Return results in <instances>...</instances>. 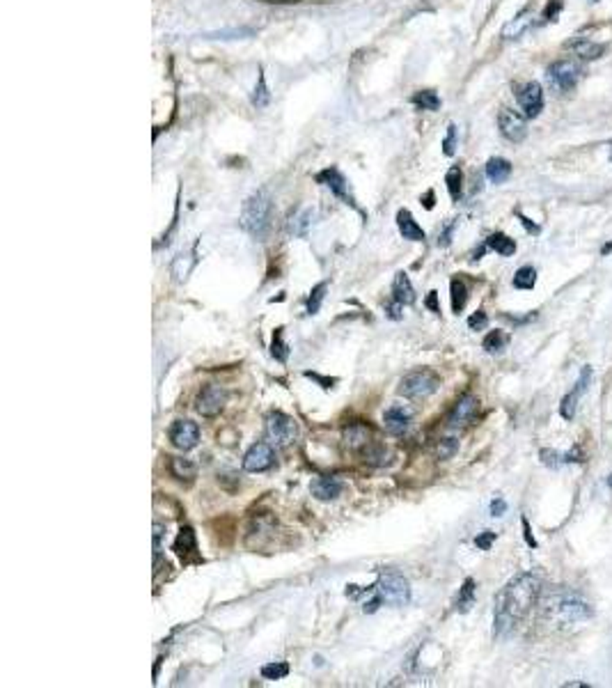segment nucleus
<instances>
[{
  "label": "nucleus",
  "mask_w": 612,
  "mask_h": 688,
  "mask_svg": "<svg viewBox=\"0 0 612 688\" xmlns=\"http://www.w3.org/2000/svg\"><path fill=\"white\" fill-rule=\"evenodd\" d=\"M227 401V392L225 388H220L218 383H209L200 390V395L195 399V411L202 415V418H216L222 406Z\"/></svg>",
  "instance_id": "obj_7"
},
{
  "label": "nucleus",
  "mask_w": 612,
  "mask_h": 688,
  "mask_svg": "<svg viewBox=\"0 0 612 688\" xmlns=\"http://www.w3.org/2000/svg\"><path fill=\"white\" fill-rule=\"evenodd\" d=\"M472 606H475V580L472 578H466V583L459 590V597H457V611L459 613H468Z\"/></svg>",
  "instance_id": "obj_26"
},
{
  "label": "nucleus",
  "mask_w": 612,
  "mask_h": 688,
  "mask_svg": "<svg viewBox=\"0 0 612 688\" xmlns=\"http://www.w3.org/2000/svg\"><path fill=\"white\" fill-rule=\"evenodd\" d=\"M542 461H544L546 466H551V468H555V466H560L562 461H564V457L557 455L555 450H548V448H546V450H542Z\"/></svg>",
  "instance_id": "obj_42"
},
{
  "label": "nucleus",
  "mask_w": 612,
  "mask_h": 688,
  "mask_svg": "<svg viewBox=\"0 0 612 688\" xmlns=\"http://www.w3.org/2000/svg\"><path fill=\"white\" fill-rule=\"evenodd\" d=\"M486 246L491 248V250H495V253L502 255V257H509V255H514V253H516V243H514V239H509L507 234H500V232L488 236Z\"/></svg>",
  "instance_id": "obj_25"
},
{
  "label": "nucleus",
  "mask_w": 612,
  "mask_h": 688,
  "mask_svg": "<svg viewBox=\"0 0 612 688\" xmlns=\"http://www.w3.org/2000/svg\"><path fill=\"white\" fill-rule=\"evenodd\" d=\"M580 78V64L575 60H557L548 67V81L560 92H568L575 88Z\"/></svg>",
  "instance_id": "obj_8"
},
{
  "label": "nucleus",
  "mask_w": 612,
  "mask_h": 688,
  "mask_svg": "<svg viewBox=\"0 0 612 688\" xmlns=\"http://www.w3.org/2000/svg\"><path fill=\"white\" fill-rule=\"evenodd\" d=\"M568 46H573V51L580 57H585V60H594V57H599L603 53L601 44H594V41H587V39H580V41H575V44L571 41Z\"/></svg>",
  "instance_id": "obj_30"
},
{
  "label": "nucleus",
  "mask_w": 612,
  "mask_h": 688,
  "mask_svg": "<svg viewBox=\"0 0 612 688\" xmlns=\"http://www.w3.org/2000/svg\"><path fill=\"white\" fill-rule=\"evenodd\" d=\"M427 307L431 312H441V307H438V292H429V296H427Z\"/></svg>",
  "instance_id": "obj_49"
},
{
  "label": "nucleus",
  "mask_w": 612,
  "mask_h": 688,
  "mask_svg": "<svg viewBox=\"0 0 612 688\" xmlns=\"http://www.w3.org/2000/svg\"><path fill=\"white\" fill-rule=\"evenodd\" d=\"M507 342H509V335L507 333H502V331H491L484 338V349L488 351V354H498V351H502L507 347Z\"/></svg>",
  "instance_id": "obj_32"
},
{
  "label": "nucleus",
  "mask_w": 612,
  "mask_h": 688,
  "mask_svg": "<svg viewBox=\"0 0 612 688\" xmlns=\"http://www.w3.org/2000/svg\"><path fill=\"white\" fill-rule=\"evenodd\" d=\"M441 388V376L431 370H413L399 381V395L406 399H427Z\"/></svg>",
  "instance_id": "obj_4"
},
{
  "label": "nucleus",
  "mask_w": 612,
  "mask_h": 688,
  "mask_svg": "<svg viewBox=\"0 0 612 688\" xmlns=\"http://www.w3.org/2000/svg\"><path fill=\"white\" fill-rule=\"evenodd\" d=\"M516 99H518V106H521L528 117H537V115L544 111V92L539 83L521 85V88L516 90Z\"/></svg>",
  "instance_id": "obj_11"
},
{
  "label": "nucleus",
  "mask_w": 612,
  "mask_h": 688,
  "mask_svg": "<svg viewBox=\"0 0 612 688\" xmlns=\"http://www.w3.org/2000/svg\"><path fill=\"white\" fill-rule=\"evenodd\" d=\"M413 104L422 111H438L441 108V99L436 97V92L431 90H422L413 95Z\"/></svg>",
  "instance_id": "obj_29"
},
{
  "label": "nucleus",
  "mask_w": 612,
  "mask_h": 688,
  "mask_svg": "<svg viewBox=\"0 0 612 688\" xmlns=\"http://www.w3.org/2000/svg\"><path fill=\"white\" fill-rule=\"evenodd\" d=\"M319 182L326 184L328 189L335 193V195H340V198H344V200H349V186H347V182H344V177H342L337 170H326V172H321V175H319Z\"/></svg>",
  "instance_id": "obj_23"
},
{
  "label": "nucleus",
  "mask_w": 612,
  "mask_h": 688,
  "mask_svg": "<svg viewBox=\"0 0 612 688\" xmlns=\"http://www.w3.org/2000/svg\"><path fill=\"white\" fill-rule=\"evenodd\" d=\"M401 307H404V305L397 303V300H392V303L385 307L388 317H390V319H401Z\"/></svg>",
  "instance_id": "obj_47"
},
{
  "label": "nucleus",
  "mask_w": 612,
  "mask_h": 688,
  "mask_svg": "<svg viewBox=\"0 0 612 688\" xmlns=\"http://www.w3.org/2000/svg\"><path fill=\"white\" fill-rule=\"evenodd\" d=\"M450 292H452V310L457 314L463 312V307L468 303V287L461 283L459 278H455V280L450 283Z\"/></svg>",
  "instance_id": "obj_27"
},
{
  "label": "nucleus",
  "mask_w": 612,
  "mask_h": 688,
  "mask_svg": "<svg viewBox=\"0 0 612 688\" xmlns=\"http://www.w3.org/2000/svg\"><path fill=\"white\" fill-rule=\"evenodd\" d=\"M457 450H459V441L450 436V439H443L441 446H438V457H441V459H450V457L457 455Z\"/></svg>",
  "instance_id": "obj_39"
},
{
  "label": "nucleus",
  "mask_w": 612,
  "mask_h": 688,
  "mask_svg": "<svg viewBox=\"0 0 612 688\" xmlns=\"http://www.w3.org/2000/svg\"><path fill=\"white\" fill-rule=\"evenodd\" d=\"M539 597V578L535 573H518L502 587L495 599V636L505 638L525 615L532 611Z\"/></svg>",
  "instance_id": "obj_1"
},
{
  "label": "nucleus",
  "mask_w": 612,
  "mask_h": 688,
  "mask_svg": "<svg viewBox=\"0 0 612 688\" xmlns=\"http://www.w3.org/2000/svg\"><path fill=\"white\" fill-rule=\"evenodd\" d=\"M486 324H488V317L484 310H477L475 314H470V319H468V326H470L472 331H481Z\"/></svg>",
  "instance_id": "obj_41"
},
{
  "label": "nucleus",
  "mask_w": 612,
  "mask_h": 688,
  "mask_svg": "<svg viewBox=\"0 0 612 688\" xmlns=\"http://www.w3.org/2000/svg\"><path fill=\"white\" fill-rule=\"evenodd\" d=\"M582 395H578V392H568V395L562 399V406H560V413H562V418L564 420H573V415L575 411H578V399Z\"/></svg>",
  "instance_id": "obj_35"
},
{
  "label": "nucleus",
  "mask_w": 612,
  "mask_h": 688,
  "mask_svg": "<svg viewBox=\"0 0 612 688\" xmlns=\"http://www.w3.org/2000/svg\"><path fill=\"white\" fill-rule=\"evenodd\" d=\"M269 88H266V81H264V76H259V81H257V88H255V95H253V106H257V108H264L266 104H269Z\"/></svg>",
  "instance_id": "obj_38"
},
{
  "label": "nucleus",
  "mask_w": 612,
  "mask_h": 688,
  "mask_svg": "<svg viewBox=\"0 0 612 688\" xmlns=\"http://www.w3.org/2000/svg\"><path fill=\"white\" fill-rule=\"evenodd\" d=\"M410 420H413V413H410L406 406H390L383 413V425L392 436L406 434L410 427Z\"/></svg>",
  "instance_id": "obj_15"
},
{
  "label": "nucleus",
  "mask_w": 612,
  "mask_h": 688,
  "mask_svg": "<svg viewBox=\"0 0 612 688\" xmlns=\"http://www.w3.org/2000/svg\"><path fill=\"white\" fill-rule=\"evenodd\" d=\"M477 411H479V399L475 395H463L455 404V408H452L448 425L450 427H463V425H468V422L475 420Z\"/></svg>",
  "instance_id": "obj_13"
},
{
  "label": "nucleus",
  "mask_w": 612,
  "mask_h": 688,
  "mask_svg": "<svg viewBox=\"0 0 612 688\" xmlns=\"http://www.w3.org/2000/svg\"><path fill=\"white\" fill-rule=\"evenodd\" d=\"M564 461H578V464H580V461H585V459H582V450H580V448H573L571 452H566V455H564Z\"/></svg>",
  "instance_id": "obj_50"
},
{
  "label": "nucleus",
  "mask_w": 612,
  "mask_h": 688,
  "mask_svg": "<svg viewBox=\"0 0 612 688\" xmlns=\"http://www.w3.org/2000/svg\"><path fill=\"white\" fill-rule=\"evenodd\" d=\"M560 7H562V0H551V5H548V10H546L544 17H546V19H553V14H555V17H557Z\"/></svg>",
  "instance_id": "obj_51"
},
{
  "label": "nucleus",
  "mask_w": 612,
  "mask_h": 688,
  "mask_svg": "<svg viewBox=\"0 0 612 688\" xmlns=\"http://www.w3.org/2000/svg\"><path fill=\"white\" fill-rule=\"evenodd\" d=\"M445 182H448V191H450L452 200H459V195H461V170L459 168H450L448 177H445Z\"/></svg>",
  "instance_id": "obj_37"
},
{
  "label": "nucleus",
  "mask_w": 612,
  "mask_h": 688,
  "mask_svg": "<svg viewBox=\"0 0 612 688\" xmlns=\"http://www.w3.org/2000/svg\"><path fill=\"white\" fill-rule=\"evenodd\" d=\"M168 436L170 443L177 450L189 452V450H193L200 443V427L193 420H175L172 427L168 429Z\"/></svg>",
  "instance_id": "obj_9"
},
{
  "label": "nucleus",
  "mask_w": 612,
  "mask_h": 688,
  "mask_svg": "<svg viewBox=\"0 0 612 688\" xmlns=\"http://www.w3.org/2000/svg\"><path fill=\"white\" fill-rule=\"evenodd\" d=\"M195 262H198L195 250H191V253H182V255H179L177 260L172 262V276H175V280H177V283H184L186 278H189L191 271H193V267H195Z\"/></svg>",
  "instance_id": "obj_21"
},
{
  "label": "nucleus",
  "mask_w": 612,
  "mask_h": 688,
  "mask_svg": "<svg viewBox=\"0 0 612 688\" xmlns=\"http://www.w3.org/2000/svg\"><path fill=\"white\" fill-rule=\"evenodd\" d=\"M287 675H289V665L283 663V661L266 663L264 668H262V677L264 679H271V682H276V679H285Z\"/></svg>",
  "instance_id": "obj_34"
},
{
  "label": "nucleus",
  "mask_w": 612,
  "mask_h": 688,
  "mask_svg": "<svg viewBox=\"0 0 612 688\" xmlns=\"http://www.w3.org/2000/svg\"><path fill=\"white\" fill-rule=\"evenodd\" d=\"M495 542V533H491V530H486V533H481L477 539H475V546L481 548V551H488L491 548V544Z\"/></svg>",
  "instance_id": "obj_44"
},
{
  "label": "nucleus",
  "mask_w": 612,
  "mask_h": 688,
  "mask_svg": "<svg viewBox=\"0 0 612 688\" xmlns=\"http://www.w3.org/2000/svg\"><path fill=\"white\" fill-rule=\"evenodd\" d=\"M326 289H328V283H319L309 292V298H307V314H316L321 310V300L326 296Z\"/></svg>",
  "instance_id": "obj_33"
},
{
  "label": "nucleus",
  "mask_w": 612,
  "mask_h": 688,
  "mask_svg": "<svg viewBox=\"0 0 612 688\" xmlns=\"http://www.w3.org/2000/svg\"><path fill=\"white\" fill-rule=\"evenodd\" d=\"M566 688H587V684H580V682H568V684H564Z\"/></svg>",
  "instance_id": "obj_54"
},
{
  "label": "nucleus",
  "mask_w": 612,
  "mask_h": 688,
  "mask_svg": "<svg viewBox=\"0 0 612 688\" xmlns=\"http://www.w3.org/2000/svg\"><path fill=\"white\" fill-rule=\"evenodd\" d=\"M305 376L312 379V381H316V383H321V388H326V390L333 388V383H335V379H323L319 374H314V372H305Z\"/></svg>",
  "instance_id": "obj_45"
},
{
  "label": "nucleus",
  "mask_w": 612,
  "mask_h": 688,
  "mask_svg": "<svg viewBox=\"0 0 612 688\" xmlns=\"http://www.w3.org/2000/svg\"><path fill=\"white\" fill-rule=\"evenodd\" d=\"M424 207H427V209L434 207V191H429L427 195H424Z\"/></svg>",
  "instance_id": "obj_53"
},
{
  "label": "nucleus",
  "mask_w": 612,
  "mask_h": 688,
  "mask_svg": "<svg viewBox=\"0 0 612 688\" xmlns=\"http://www.w3.org/2000/svg\"><path fill=\"white\" fill-rule=\"evenodd\" d=\"M521 223L525 225V229H528V232H530V234H537V232H539V225H535V223H532V220H530V218H525V216H521Z\"/></svg>",
  "instance_id": "obj_52"
},
{
  "label": "nucleus",
  "mask_w": 612,
  "mask_h": 688,
  "mask_svg": "<svg viewBox=\"0 0 612 688\" xmlns=\"http://www.w3.org/2000/svg\"><path fill=\"white\" fill-rule=\"evenodd\" d=\"M283 331L285 328H276V333H273V342H271V356L276 358L278 363H287V358H289V347L285 344Z\"/></svg>",
  "instance_id": "obj_28"
},
{
  "label": "nucleus",
  "mask_w": 612,
  "mask_h": 688,
  "mask_svg": "<svg viewBox=\"0 0 612 688\" xmlns=\"http://www.w3.org/2000/svg\"><path fill=\"white\" fill-rule=\"evenodd\" d=\"M342 441H344V448H349V450H365L372 443V429L367 425L356 422V425H349L344 429Z\"/></svg>",
  "instance_id": "obj_17"
},
{
  "label": "nucleus",
  "mask_w": 612,
  "mask_h": 688,
  "mask_svg": "<svg viewBox=\"0 0 612 688\" xmlns=\"http://www.w3.org/2000/svg\"><path fill=\"white\" fill-rule=\"evenodd\" d=\"M498 126H500V133L511 142H521L525 135H528V124H525V120L518 113L509 111V108L500 111Z\"/></svg>",
  "instance_id": "obj_12"
},
{
  "label": "nucleus",
  "mask_w": 612,
  "mask_h": 688,
  "mask_svg": "<svg viewBox=\"0 0 612 688\" xmlns=\"http://www.w3.org/2000/svg\"><path fill=\"white\" fill-rule=\"evenodd\" d=\"M509 175H511V163L507 159H491L486 163V177L491 179L493 184L507 182Z\"/></svg>",
  "instance_id": "obj_24"
},
{
  "label": "nucleus",
  "mask_w": 612,
  "mask_h": 688,
  "mask_svg": "<svg viewBox=\"0 0 612 688\" xmlns=\"http://www.w3.org/2000/svg\"><path fill=\"white\" fill-rule=\"evenodd\" d=\"M266 434L269 439L276 443V446H289V443L296 439L298 427L294 418H289L283 411H273L269 418H266Z\"/></svg>",
  "instance_id": "obj_6"
},
{
  "label": "nucleus",
  "mask_w": 612,
  "mask_h": 688,
  "mask_svg": "<svg viewBox=\"0 0 612 688\" xmlns=\"http://www.w3.org/2000/svg\"><path fill=\"white\" fill-rule=\"evenodd\" d=\"M241 225L257 239H264L271 227V198L266 191H257L243 202Z\"/></svg>",
  "instance_id": "obj_3"
},
{
  "label": "nucleus",
  "mask_w": 612,
  "mask_h": 688,
  "mask_svg": "<svg viewBox=\"0 0 612 688\" xmlns=\"http://www.w3.org/2000/svg\"><path fill=\"white\" fill-rule=\"evenodd\" d=\"M507 512V503L502 498H495L491 503V516H502Z\"/></svg>",
  "instance_id": "obj_46"
},
{
  "label": "nucleus",
  "mask_w": 612,
  "mask_h": 688,
  "mask_svg": "<svg viewBox=\"0 0 612 688\" xmlns=\"http://www.w3.org/2000/svg\"><path fill=\"white\" fill-rule=\"evenodd\" d=\"M309 218H312V211H303V213H300V216L291 218L289 229H291V232L296 234V236H305V234H307L309 223H312V220H309Z\"/></svg>",
  "instance_id": "obj_36"
},
{
  "label": "nucleus",
  "mask_w": 612,
  "mask_h": 688,
  "mask_svg": "<svg viewBox=\"0 0 612 688\" xmlns=\"http://www.w3.org/2000/svg\"><path fill=\"white\" fill-rule=\"evenodd\" d=\"M532 21H535V14H532L530 10L521 12L516 19H511L509 23H507L505 28H502V37H505V39H516V37H521V35L532 26Z\"/></svg>",
  "instance_id": "obj_20"
},
{
  "label": "nucleus",
  "mask_w": 612,
  "mask_h": 688,
  "mask_svg": "<svg viewBox=\"0 0 612 688\" xmlns=\"http://www.w3.org/2000/svg\"><path fill=\"white\" fill-rule=\"evenodd\" d=\"M276 464V452L269 443H255L243 457V470L248 472H264Z\"/></svg>",
  "instance_id": "obj_10"
},
{
  "label": "nucleus",
  "mask_w": 612,
  "mask_h": 688,
  "mask_svg": "<svg viewBox=\"0 0 612 688\" xmlns=\"http://www.w3.org/2000/svg\"><path fill=\"white\" fill-rule=\"evenodd\" d=\"M397 227H399V232L404 239L408 241H424V229L415 223V218H413V213H410L408 209H401L397 213Z\"/></svg>",
  "instance_id": "obj_19"
},
{
  "label": "nucleus",
  "mask_w": 612,
  "mask_h": 688,
  "mask_svg": "<svg viewBox=\"0 0 612 688\" xmlns=\"http://www.w3.org/2000/svg\"><path fill=\"white\" fill-rule=\"evenodd\" d=\"M542 608L544 618L557 629H573L592 618V606L571 592H551Z\"/></svg>",
  "instance_id": "obj_2"
},
{
  "label": "nucleus",
  "mask_w": 612,
  "mask_h": 688,
  "mask_svg": "<svg viewBox=\"0 0 612 688\" xmlns=\"http://www.w3.org/2000/svg\"><path fill=\"white\" fill-rule=\"evenodd\" d=\"M535 285H537V271L532 267H523L516 271V276H514L516 289H532Z\"/></svg>",
  "instance_id": "obj_31"
},
{
  "label": "nucleus",
  "mask_w": 612,
  "mask_h": 688,
  "mask_svg": "<svg viewBox=\"0 0 612 688\" xmlns=\"http://www.w3.org/2000/svg\"><path fill=\"white\" fill-rule=\"evenodd\" d=\"M455 147H457V126L452 124L448 128V138H445V142H443V149H445V154L452 156L455 154Z\"/></svg>",
  "instance_id": "obj_43"
},
{
  "label": "nucleus",
  "mask_w": 612,
  "mask_h": 688,
  "mask_svg": "<svg viewBox=\"0 0 612 688\" xmlns=\"http://www.w3.org/2000/svg\"><path fill=\"white\" fill-rule=\"evenodd\" d=\"M608 486H610V489H612V475L608 477Z\"/></svg>",
  "instance_id": "obj_55"
},
{
  "label": "nucleus",
  "mask_w": 612,
  "mask_h": 688,
  "mask_svg": "<svg viewBox=\"0 0 612 688\" xmlns=\"http://www.w3.org/2000/svg\"><path fill=\"white\" fill-rule=\"evenodd\" d=\"M172 551L179 555V560L182 562H193V560H200L198 557V539H195V533H193V528H182L179 530V535H177V539L175 544H172Z\"/></svg>",
  "instance_id": "obj_14"
},
{
  "label": "nucleus",
  "mask_w": 612,
  "mask_h": 688,
  "mask_svg": "<svg viewBox=\"0 0 612 688\" xmlns=\"http://www.w3.org/2000/svg\"><path fill=\"white\" fill-rule=\"evenodd\" d=\"M589 381H592V367H589V365H585V367H582V372H580V379H578V383H575V392H578V395H585V390H587V385H589Z\"/></svg>",
  "instance_id": "obj_40"
},
{
  "label": "nucleus",
  "mask_w": 612,
  "mask_h": 688,
  "mask_svg": "<svg viewBox=\"0 0 612 688\" xmlns=\"http://www.w3.org/2000/svg\"><path fill=\"white\" fill-rule=\"evenodd\" d=\"M392 300H397L401 305H413L415 303V292H413V285H410L408 276L404 271H399L394 276V283H392Z\"/></svg>",
  "instance_id": "obj_18"
},
{
  "label": "nucleus",
  "mask_w": 612,
  "mask_h": 688,
  "mask_svg": "<svg viewBox=\"0 0 612 688\" xmlns=\"http://www.w3.org/2000/svg\"><path fill=\"white\" fill-rule=\"evenodd\" d=\"M523 530H525V542H528V546L537 548V539H535V537H532V530H530L528 519H523Z\"/></svg>",
  "instance_id": "obj_48"
},
{
  "label": "nucleus",
  "mask_w": 612,
  "mask_h": 688,
  "mask_svg": "<svg viewBox=\"0 0 612 688\" xmlns=\"http://www.w3.org/2000/svg\"><path fill=\"white\" fill-rule=\"evenodd\" d=\"M170 472H172V477H177L179 482H191L193 477L198 475V468H195V464L191 461V459H179V457H172L170 459Z\"/></svg>",
  "instance_id": "obj_22"
},
{
  "label": "nucleus",
  "mask_w": 612,
  "mask_h": 688,
  "mask_svg": "<svg viewBox=\"0 0 612 688\" xmlns=\"http://www.w3.org/2000/svg\"><path fill=\"white\" fill-rule=\"evenodd\" d=\"M374 592L388 606H406L410 601V585L408 580L397 571H383L379 576V583L374 585Z\"/></svg>",
  "instance_id": "obj_5"
},
{
  "label": "nucleus",
  "mask_w": 612,
  "mask_h": 688,
  "mask_svg": "<svg viewBox=\"0 0 612 688\" xmlns=\"http://www.w3.org/2000/svg\"><path fill=\"white\" fill-rule=\"evenodd\" d=\"M344 489V482L335 475H323L316 477L312 482V493L316 500H335L340 498V493Z\"/></svg>",
  "instance_id": "obj_16"
}]
</instances>
